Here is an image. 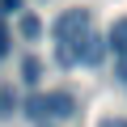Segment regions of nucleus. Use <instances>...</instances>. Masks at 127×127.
Returning a JSON list of instances; mask_svg holds the SVG:
<instances>
[{
    "label": "nucleus",
    "mask_w": 127,
    "mask_h": 127,
    "mask_svg": "<svg viewBox=\"0 0 127 127\" xmlns=\"http://www.w3.org/2000/svg\"><path fill=\"white\" fill-rule=\"evenodd\" d=\"M81 106H76V97L68 93V89H47V93H34L30 102H26V114L34 119V123H64V119H72Z\"/></svg>",
    "instance_id": "f257e3e1"
},
{
    "label": "nucleus",
    "mask_w": 127,
    "mask_h": 127,
    "mask_svg": "<svg viewBox=\"0 0 127 127\" xmlns=\"http://www.w3.org/2000/svg\"><path fill=\"white\" fill-rule=\"evenodd\" d=\"M89 9H64L55 21H51V38H55V47H64V42H76L81 34H89Z\"/></svg>",
    "instance_id": "f03ea898"
},
{
    "label": "nucleus",
    "mask_w": 127,
    "mask_h": 127,
    "mask_svg": "<svg viewBox=\"0 0 127 127\" xmlns=\"http://www.w3.org/2000/svg\"><path fill=\"white\" fill-rule=\"evenodd\" d=\"M102 42H106V51H114V55H123V51H127V17H119V21L110 26V34H106Z\"/></svg>",
    "instance_id": "7ed1b4c3"
},
{
    "label": "nucleus",
    "mask_w": 127,
    "mask_h": 127,
    "mask_svg": "<svg viewBox=\"0 0 127 127\" xmlns=\"http://www.w3.org/2000/svg\"><path fill=\"white\" fill-rule=\"evenodd\" d=\"M17 34H21L26 42H34V38L42 34V21H38L34 13H17Z\"/></svg>",
    "instance_id": "20e7f679"
},
{
    "label": "nucleus",
    "mask_w": 127,
    "mask_h": 127,
    "mask_svg": "<svg viewBox=\"0 0 127 127\" xmlns=\"http://www.w3.org/2000/svg\"><path fill=\"white\" fill-rule=\"evenodd\" d=\"M21 81H26V85H38V81H42V59L30 55V59L21 64Z\"/></svg>",
    "instance_id": "39448f33"
},
{
    "label": "nucleus",
    "mask_w": 127,
    "mask_h": 127,
    "mask_svg": "<svg viewBox=\"0 0 127 127\" xmlns=\"http://www.w3.org/2000/svg\"><path fill=\"white\" fill-rule=\"evenodd\" d=\"M13 110H17V93H13V89H0V119L13 114Z\"/></svg>",
    "instance_id": "423d86ee"
},
{
    "label": "nucleus",
    "mask_w": 127,
    "mask_h": 127,
    "mask_svg": "<svg viewBox=\"0 0 127 127\" xmlns=\"http://www.w3.org/2000/svg\"><path fill=\"white\" fill-rule=\"evenodd\" d=\"M21 13V0H0V21L4 17H17Z\"/></svg>",
    "instance_id": "0eeeda50"
},
{
    "label": "nucleus",
    "mask_w": 127,
    "mask_h": 127,
    "mask_svg": "<svg viewBox=\"0 0 127 127\" xmlns=\"http://www.w3.org/2000/svg\"><path fill=\"white\" fill-rule=\"evenodd\" d=\"M114 76L127 85V51H123V55H114Z\"/></svg>",
    "instance_id": "6e6552de"
},
{
    "label": "nucleus",
    "mask_w": 127,
    "mask_h": 127,
    "mask_svg": "<svg viewBox=\"0 0 127 127\" xmlns=\"http://www.w3.org/2000/svg\"><path fill=\"white\" fill-rule=\"evenodd\" d=\"M9 42H13V38H9V26H4V21H0V59H4V55H9Z\"/></svg>",
    "instance_id": "1a4fd4ad"
},
{
    "label": "nucleus",
    "mask_w": 127,
    "mask_h": 127,
    "mask_svg": "<svg viewBox=\"0 0 127 127\" xmlns=\"http://www.w3.org/2000/svg\"><path fill=\"white\" fill-rule=\"evenodd\" d=\"M97 127H127V119H114V114H110V119H102Z\"/></svg>",
    "instance_id": "9d476101"
},
{
    "label": "nucleus",
    "mask_w": 127,
    "mask_h": 127,
    "mask_svg": "<svg viewBox=\"0 0 127 127\" xmlns=\"http://www.w3.org/2000/svg\"><path fill=\"white\" fill-rule=\"evenodd\" d=\"M38 127H51V123H38Z\"/></svg>",
    "instance_id": "9b49d317"
}]
</instances>
